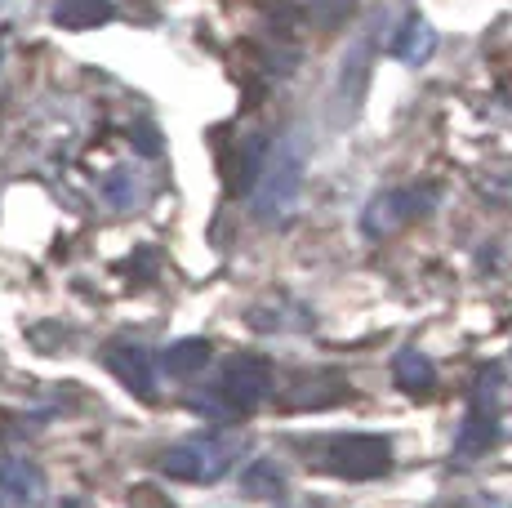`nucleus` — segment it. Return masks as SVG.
<instances>
[{"instance_id": "obj_11", "label": "nucleus", "mask_w": 512, "mask_h": 508, "mask_svg": "<svg viewBox=\"0 0 512 508\" xmlns=\"http://www.w3.org/2000/svg\"><path fill=\"white\" fill-rule=\"evenodd\" d=\"M392 375H397L401 393H410V397H428L432 388H437V366H432L423 353H415V348L397 353V361H392Z\"/></svg>"}, {"instance_id": "obj_15", "label": "nucleus", "mask_w": 512, "mask_h": 508, "mask_svg": "<svg viewBox=\"0 0 512 508\" xmlns=\"http://www.w3.org/2000/svg\"><path fill=\"white\" fill-rule=\"evenodd\" d=\"M499 393H504V370H499V366H481L477 388H472V406L499 410Z\"/></svg>"}, {"instance_id": "obj_14", "label": "nucleus", "mask_w": 512, "mask_h": 508, "mask_svg": "<svg viewBox=\"0 0 512 508\" xmlns=\"http://www.w3.org/2000/svg\"><path fill=\"white\" fill-rule=\"evenodd\" d=\"M241 491L250 495V500H277V495H285V473L272 459H254L241 473Z\"/></svg>"}, {"instance_id": "obj_8", "label": "nucleus", "mask_w": 512, "mask_h": 508, "mask_svg": "<svg viewBox=\"0 0 512 508\" xmlns=\"http://www.w3.org/2000/svg\"><path fill=\"white\" fill-rule=\"evenodd\" d=\"M348 397V384L330 370H317V375H294L290 388L281 393V406L285 410H321V406H334Z\"/></svg>"}, {"instance_id": "obj_16", "label": "nucleus", "mask_w": 512, "mask_h": 508, "mask_svg": "<svg viewBox=\"0 0 512 508\" xmlns=\"http://www.w3.org/2000/svg\"><path fill=\"white\" fill-rule=\"evenodd\" d=\"M352 5H357V0H308L312 18H317L321 27H339L343 18L352 14Z\"/></svg>"}, {"instance_id": "obj_5", "label": "nucleus", "mask_w": 512, "mask_h": 508, "mask_svg": "<svg viewBox=\"0 0 512 508\" xmlns=\"http://www.w3.org/2000/svg\"><path fill=\"white\" fill-rule=\"evenodd\" d=\"M432 205H437V192L432 188H392V192H379L366 214H361V228L370 232V237H392V232H401L406 223H415L419 214H428Z\"/></svg>"}, {"instance_id": "obj_10", "label": "nucleus", "mask_w": 512, "mask_h": 508, "mask_svg": "<svg viewBox=\"0 0 512 508\" xmlns=\"http://www.w3.org/2000/svg\"><path fill=\"white\" fill-rule=\"evenodd\" d=\"M116 9L112 0H54V23L67 32H85V27H103L112 23Z\"/></svg>"}, {"instance_id": "obj_4", "label": "nucleus", "mask_w": 512, "mask_h": 508, "mask_svg": "<svg viewBox=\"0 0 512 508\" xmlns=\"http://www.w3.org/2000/svg\"><path fill=\"white\" fill-rule=\"evenodd\" d=\"M232 459H236V446L223 442V437H187V442H179L174 451H165L161 473L179 477V482L210 486V482H219V477L228 473Z\"/></svg>"}, {"instance_id": "obj_17", "label": "nucleus", "mask_w": 512, "mask_h": 508, "mask_svg": "<svg viewBox=\"0 0 512 508\" xmlns=\"http://www.w3.org/2000/svg\"><path fill=\"white\" fill-rule=\"evenodd\" d=\"M134 143H139L143 152H161V134H156L152 125H134Z\"/></svg>"}, {"instance_id": "obj_12", "label": "nucleus", "mask_w": 512, "mask_h": 508, "mask_svg": "<svg viewBox=\"0 0 512 508\" xmlns=\"http://www.w3.org/2000/svg\"><path fill=\"white\" fill-rule=\"evenodd\" d=\"M432 50H437V32H432L423 18H410L406 27H401V36L392 41V54L401 58V63H410V67H419V63H428Z\"/></svg>"}, {"instance_id": "obj_2", "label": "nucleus", "mask_w": 512, "mask_h": 508, "mask_svg": "<svg viewBox=\"0 0 512 508\" xmlns=\"http://www.w3.org/2000/svg\"><path fill=\"white\" fill-rule=\"evenodd\" d=\"M272 393V366L263 357H232L219 375V393L196 397V415H250Z\"/></svg>"}, {"instance_id": "obj_6", "label": "nucleus", "mask_w": 512, "mask_h": 508, "mask_svg": "<svg viewBox=\"0 0 512 508\" xmlns=\"http://www.w3.org/2000/svg\"><path fill=\"white\" fill-rule=\"evenodd\" d=\"M103 361H107V370L121 379V388H130L139 402H152V397H156V375H152V357H147V348H139V344H112L103 353Z\"/></svg>"}, {"instance_id": "obj_9", "label": "nucleus", "mask_w": 512, "mask_h": 508, "mask_svg": "<svg viewBox=\"0 0 512 508\" xmlns=\"http://www.w3.org/2000/svg\"><path fill=\"white\" fill-rule=\"evenodd\" d=\"M495 442H499V419H495V410L472 406V415L464 419V424H459L455 459H481Z\"/></svg>"}, {"instance_id": "obj_7", "label": "nucleus", "mask_w": 512, "mask_h": 508, "mask_svg": "<svg viewBox=\"0 0 512 508\" xmlns=\"http://www.w3.org/2000/svg\"><path fill=\"white\" fill-rule=\"evenodd\" d=\"M45 477L27 459H0V508H41Z\"/></svg>"}, {"instance_id": "obj_1", "label": "nucleus", "mask_w": 512, "mask_h": 508, "mask_svg": "<svg viewBox=\"0 0 512 508\" xmlns=\"http://www.w3.org/2000/svg\"><path fill=\"white\" fill-rule=\"evenodd\" d=\"M299 188H303V152L299 143H277L263 156L259 183H254L250 210L259 223H285L299 205Z\"/></svg>"}, {"instance_id": "obj_13", "label": "nucleus", "mask_w": 512, "mask_h": 508, "mask_svg": "<svg viewBox=\"0 0 512 508\" xmlns=\"http://www.w3.org/2000/svg\"><path fill=\"white\" fill-rule=\"evenodd\" d=\"M210 357H214V348H210V339H179V344H170L165 348V357H161V366L170 370V375H196V370H205L210 366Z\"/></svg>"}, {"instance_id": "obj_3", "label": "nucleus", "mask_w": 512, "mask_h": 508, "mask_svg": "<svg viewBox=\"0 0 512 508\" xmlns=\"http://www.w3.org/2000/svg\"><path fill=\"white\" fill-rule=\"evenodd\" d=\"M317 464L334 477H348V482H370V477H383L392 468V442L374 433H343L321 442Z\"/></svg>"}]
</instances>
